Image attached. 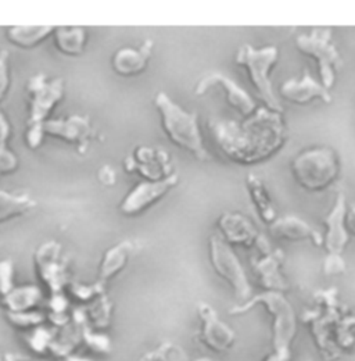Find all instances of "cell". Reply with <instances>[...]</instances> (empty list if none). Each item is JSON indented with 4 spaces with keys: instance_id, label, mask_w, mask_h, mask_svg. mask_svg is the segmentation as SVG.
<instances>
[{
    "instance_id": "f1b7e54d",
    "label": "cell",
    "mask_w": 355,
    "mask_h": 361,
    "mask_svg": "<svg viewBox=\"0 0 355 361\" xmlns=\"http://www.w3.org/2000/svg\"><path fill=\"white\" fill-rule=\"evenodd\" d=\"M347 229L349 233L355 235V207L350 209V212L347 213Z\"/></svg>"
},
{
    "instance_id": "8992f818",
    "label": "cell",
    "mask_w": 355,
    "mask_h": 361,
    "mask_svg": "<svg viewBox=\"0 0 355 361\" xmlns=\"http://www.w3.org/2000/svg\"><path fill=\"white\" fill-rule=\"evenodd\" d=\"M296 47L303 54L315 60L322 85L326 90H330L343 66V60L333 44L332 30L325 27L312 28L311 32L300 35L296 39Z\"/></svg>"
},
{
    "instance_id": "d4e9b609",
    "label": "cell",
    "mask_w": 355,
    "mask_h": 361,
    "mask_svg": "<svg viewBox=\"0 0 355 361\" xmlns=\"http://www.w3.org/2000/svg\"><path fill=\"white\" fill-rule=\"evenodd\" d=\"M346 271V262L342 255H328L323 262V272L326 275H342Z\"/></svg>"
},
{
    "instance_id": "52a82bcc",
    "label": "cell",
    "mask_w": 355,
    "mask_h": 361,
    "mask_svg": "<svg viewBox=\"0 0 355 361\" xmlns=\"http://www.w3.org/2000/svg\"><path fill=\"white\" fill-rule=\"evenodd\" d=\"M210 260L217 275L230 285L235 296L247 303L253 293L249 278L232 247L220 235L210 238Z\"/></svg>"
},
{
    "instance_id": "4fadbf2b",
    "label": "cell",
    "mask_w": 355,
    "mask_h": 361,
    "mask_svg": "<svg viewBox=\"0 0 355 361\" xmlns=\"http://www.w3.org/2000/svg\"><path fill=\"white\" fill-rule=\"evenodd\" d=\"M279 96L297 106H304L315 100H319L323 103L332 102L329 90H326L322 85V82L315 81L307 70L304 71L301 78H292L286 81L279 88Z\"/></svg>"
},
{
    "instance_id": "2e32d148",
    "label": "cell",
    "mask_w": 355,
    "mask_h": 361,
    "mask_svg": "<svg viewBox=\"0 0 355 361\" xmlns=\"http://www.w3.org/2000/svg\"><path fill=\"white\" fill-rule=\"evenodd\" d=\"M44 135L56 136L68 143L84 146L92 135V127L87 117L71 116L63 120H50L44 126Z\"/></svg>"
},
{
    "instance_id": "7a4b0ae2",
    "label": "cell",
    "mask_w": 355,
    "mask_h": 361,
    "mask_svg": "<svg viewBox=\"0 0 355 361\" xmlns=\"http://www.w3.org/2000/svg\"><path fill=\"white\" fill-rule=\"evenodd\" d=\"M154 106L161 116V127L173 143L193 154L197 160L208 161L210 154L203 143L197 114L180 107L164 92L156 94Z\"/></svg>"
},
{
    "instance_id": "5b68a950",
    "label": "cell",
    "mask_w": 355,
    "mask_h": 361,
    "mask_svg": "<svg viewBox=\"0 0 355 361\" xmlns=\"http://www.w3.org/2000/svg\"><path fill=\"white\" fill-rule=\"evenodd\" d=\"M30 93V117L27 123V145L31 149H37L42 143L44 126L49 121V116L54 106L63 99L64 84L63 80L56 78L47 81L39 74L27 85Z\"/></svg>"
},
{
    "instance_id": "8fae6325",
    "label": "cell",
    "mask_w": 355,
    "mask_h": 361,
    "mask_svg": "<svg viewBox=\"0 0 355 361\" xmlns=\"http://www.w3.org/2000/svg\"><path fill=\"white\" fill-rule=\"evenodd\" d=\"M213 87H220L225 90L228 103L243 117L249 118L257 111V104L253 100V97L246 90H242L233 80H230L229 77H226L221 73H211V74L203 77L197 82V85L194 88V93L197 96H201V94L207 93Z\"/></svg>"
},
{
    "instance_id": "ba28073f",
    "label": "cell",
    "mask_w": 355,
    "mask_h": 361,
    "mask_svg": "<svg viewBox=\"0 0 355 361\" xmlns=\"http://www.w3.org/2000/svg\"><path fill=\"white\" fill-rule=\"evenodd\" d=\"M264 305L269 314L273 317V342L279 353L287 350L294 334H296V316L292 305L279 292H266L260 296L251 298L240 310L244 312L254 305Z\"/></svg>"
},
{
    "instance_id": "e0dca14e",
    "label": "cell",
    "mask_w": 355,
    "mask_h": 361,
    "mask_svg": "<svg viewBox=\"0 0 355 361\" xmlns=\"http://www.w3.org/2000/svg\"><path fill=\"white\" fill-rule=\"evenodd\" d=\"M151 47L153 44L147 41L140 49H120L113 56V70L121 77H133L142 74L151 57Z\"/></svg>"
},
{
    "instance_id": "83f0119b",
    "label": "cell",
    "mask_w": 355,
    "mask_h": 361,
    "mask_svg": "<svg viewBox=\"0 0 355 361\" xmlns=\"http://www.w3.org/2000/svg\"><path fill=\"white\" fill-rule=\"evenodd\" d=\"M10 137V124L6 116L0 111V152H4L7 147V140Z\"/></svg>"
},
{
    "instance_id": "6da1fadb",
    "label": "cell",
    "mask_w": 355,
    "mask_h": 361,
    "mask_svg": "<svg viewBox=\"0 0 355 361\" xmlns=\"http://www.w3.org/2000/svg\"><path fill=\"white\" fill-rule=\"evenodd\" d=\"M208 128L222 153L233 163L253 166L276 154L286 142L282 113L266 107L237 124L229 120H211Z\"/></svg>"
},
{
    "instance_id": "4316f807",
    "label": "cell",
    "mask_w": 355,
    "mask_h": 361,
    "mask_svg": "<svg viewBox=\"0 0 355 361\" xmlns=\"http://www.w3.org/2000/svg\"><path fill=\"white\" fill-rule=\"evenodd\" d=\"M10 85L8 78V53L6 50L0 51V102L6 97Z\"/></svg>"
},
{
    "instance_id": "ffe728a7",
    "label": "cell",
    "mask_w": 355,
    "mask_h": 361,
    "mask_svg": "<svg viewBox=\"0 0 355 361\" xmlns=\"http://www.w3.org/2000/svg\"><path fill=\"white\" fill-rule=\"evenodd\" d=\"M54 27H39V25H17L10 27L6 31V38L11 45L18 46L23 49H32L39 44H42L44 39L51 35L54 31Z\"/></svg>"
},
{
    "instance_id": "44dd1931",
    "label": "cell",
    "mask_w": 355,
    "mask_h": 361,
    "mask_svg": "<svg viewBox=\"0 0 355 361\" xmlns=\"http://www.w3.org/2000/svg\"><path fill=\"white\" fill-rule=\"evenodd\" d=\"M37 207V202L28 196H18L0 190V223L21 217Z\"/></svg>"
},
{
    "instance_id": "5bb4252c",
    "label": "cell",
    "mask_w": 355,
    "mask_h": 361,
    "mask_svg": "<svg viewBox=\"0 0 355 361\" xmlns=\"http://www.w3.org/2000/svg\"><path fill=\"white\" fill-rule=\"evenodd\" d=\"M221 238L230 246L237 245L243 247L257 246L261 235L254 224L242 214L225 213L218 220Z\"/></svg>"
},
{
    "instance_id": "9a60e30c",
    "label": "cell",
    "mask_w": 355,
    "mask_h": 361,
    "mask_svg": "<svg viewBox=\"0 0 355 361\" xmlns=\"http://www.w3.org/2000/svg\"><path fill=\"white\" fill-rule=\"evenodd\" d=\"M269 233L279 240H290V242L311 240L315 246L323 245V236L318 231H315L310 224H307L304 220L294 216L276 219L269 226Z\"/></svg>"
},
{
    "instance_id": "f546056e",
    "label": "cell",
    "mask_w": 355,
    "mask_h": 361,
    "mask_svg": "<svg viewBox=\"0 0 355 361\" xmlns=\"http://www.w3.org/2000/svg\"><path fill=\"white\" fill-rule=\"evenodd\" d=\"M0 361H24L15 355H0Z\"/></svg>"
},
{
    "instance_id": "d6986e66",
    "label": "cell",
    "mask_w": 355,
    "mask_h": 361,
    "mask_svg": "<svg viewBox=\"0 0 355 361\" xmlns=\"http://www.w3.org/2000/svg\"><path fill=\"white\" fill-rule=\"evenodd\" d=\"M246 185H247L251 203L256 207L259 217L263 220V223L270 226L278 219V214H276L273 202L270 199V195L268 192L266 182L254 174H249Z\"/></svg>"
},
{
    "instance_id": "30bf717a",
    "label": "cell",
    "mask_w": 355,
    "mask_h": 361,
    "mask_svg": "<svg viewBox=\"0 0 355 361\" xmlns=\"http://www.w3.org/2000/svg\"><path fill=\"white\" fill-rule=\"evenodd\" d=\"M197 314L200 318V341L214 353H225L230 350L236 342V334L226 325L217 312L207 303H199Z\"/></svg>"
},
{
    "instance_id": "4dcf8cb0",
    "label": "cell",
    "mask_w": 355,
    "mask_h": 361,
    "mask_svg": "<svg viewBox=\"0 0 355 361\" xmlns=\"http://www.w3.org/2000/svg\"><path fill=\"white\" fill-rule=\"evenodd\" d=\"M197 361H213V360H210V359H199V360Z\"/></svg>"
},
{
    "instance_id": "277c9868",
    "label": "cell",
    "mask_w": 355,
    "mask_h": 361,
    "mask_svg": "<svg viewBox=\"0 0 355 361\" xmlns=\"http://www.w3.org/2000/svg\"><path fill=\"white\" fill-rule=\"evenodd\" d=\"M292 174L296 182L309 192L328 189L340 173L336 153L328 147H313L300 153L292 161Z\"/></svg>"
},
{
    "instance_id": "7c38bea8",
    "label": "cell",
    "mask_w": 355,
    "mask_h": 361,
    "mask_svg": "<svg viewBox=\"0 0 355 361\" xmlns=\"http://www.w3.org/2000/svg\"><path fill=\"white\" fill-rule=\"evenodd\" d=\"M347 202L343 193L337 195V199L329 212V214L323 219V224L326 228V233L323 236V246L328 255H342L346 249L350 233L347 229Z\"/></svg>"
},
{
    "instance_id": "603a6c76",
    "label": "cell",
    "mask_w": 355,
    "mask_h": 361,
    "mask_svg": "<svg viewBox=\"0 0 355 361\" xmlns=\"http://www.w3.org/2000/svg\"><path fill=\"white\" fill-rule=\"evenodd\" d=\"M132 252V245L130 242H123L118 246H114L110 249L101 262L100 266V279L101 281H108L113 278L116 274H118L123 270L130 260Z\"/></svg>"
},
{
    "instance_id": "3957f363",
    "label": "cell",
    "mask_w": 355,
    "mask_h": 361,
    "mask_svg": "<svg viewBox=\"0 0 355 361\" xmlns=\"http://www.w3.org/2000/svg\"><path fill=\"white\" fill-rule=\"evenodd\" d=\"M237 66L247 70L249 78L259 96L272 111L282 113V103L273 90L270 80V71L279 60V50L276 46L266 47H253L251 45H243L239 47L236 53Z\"/></svg>"
},
{
    "instance_id": "7402d4cb",
    "label": "cell",
    "mask_w": 355,
    "mask_h": 361,
    "mask_svg": "<svg viewBox=\"0 0 355 361\" xmlns=\"http://www.w3.org/2000/svg\"><path fill=\"white\" fill-rule=\"evenodd\" d=\"M54 41L57 49L64 54H81L87 42V32L84 28L80 27L56 28Z\"/></svg>"
},
{
    "instance_id": "9c48e42d",
    "label": "cell",
    "mask_w": 355,
    "mask_h": 361,
    "mask_svg": "<svg viewBox=\"0 0 355 361\" xmlns=\"http://www.w3.org/2000/svg\"><path fill=\"white\" fill-rule=\"evenodd\" d=\"M178 180L177 174H173L163 180H144L137 183L120 204V212L127 217L140 214L161 200L173 188H175Z\"/></svg>"
},
{
    "instance_id": "ac0fdd59",
    "label": "cell",
    "mask_w": 355,
    "mask_h": 361,
    "mask_svg": "<svg viewBox=\"0 0 355 361\" xmlns=\"http://www.w3.org/2000/svg\"><path fill=\"white\" fill-rule=\"evenodd\" d=\"M280 252L269 250L268 253H263V257H260L253 264L254 274L257 275L260 283L268 289V292L282 293L287 289V283L280 274Z\"/></svg>"
},
{
    "instance_id": "cb8c5ba5",
    "label": "cell",
    "mask_w": 355,
    "mask_h": 361,
    "mask_svg": "<svg viewBox=\"0 0 355 361\" xmlns=\"http://www.w3.org/2000/svg\"><path fill=\"white\" fill-rule=\"evenodd\" d=\"M139 361H187V356L175 343L166 342L157 349L147 352Z\"/></svg>"
},
{
    "instance_id": "484cf974",
    "label": "cell",
    "mask_w": 355,
    "mask_h": 361,
    "mask_svg": "<svg viewBox=\"0 0 355 361\" xmlns=\"http://www.w3.org/2000/svg\"><path fill=\"white\" fill-rule=\"evenodd\" d=\"M17 167H18V157L10 149L0 152V177L14 173Z\"/></svg>"
}]
</instances>
